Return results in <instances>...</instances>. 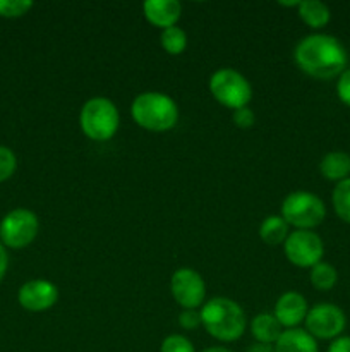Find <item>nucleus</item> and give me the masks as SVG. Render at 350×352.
<instances>
[{
  "label": "nucleus",
  "instance_id": "nucleus-1",
  "mask_svg": "<svg viewBox=\"0 0 350 352\" xmlns=\"http://www.w3.org/2000/svg\"><path fill=\"white\" fill-rule=\"evenodd\" d=\"M295 64L314 79L338 78L347 69V50L338 38L331 34H309L302 38L294 50Z\"/></svg>",
  "mask_w": 350,
  "mask_h": 352
},
{
  "label": "nucleus",
  "instance_id": "nucleus-2",
  "mask_svg": "<svg viewBox=\"0 0 350 352\" xmlns=\"http://www.w3.org/2000/svg\"><path fill=\"white\" fill-rule=\"evenodd\" d=\"M201 325L220 342L239 340L246 332V313L229 298H213L201 308Z\"/></svg>",
  "mask_w": 350,
  "mask_h": 352
},
{
  "label": "nucleus",
  "instance_id": "nucleus-3",
  "mask_svg": "<svg viewBox=\"0 0 350 352\" xmlns=\"http://www.w3.org/2000/svg\"><path fill=\"white\" fill-rule=\"evenodd\" d=\"M134 122L151 133L174 129L178 120V107L168 95L160 91L141 93L130 105Z\"/></svg>",
  "mask_w": 350,
  "mask_h": 352
},
{
  "label": "nucleus",
  "instance_id": "nucleus-4",
  "mask_svg": "<svg viewBox=\"0 0 350 352\" xmlns=\"http://www.w3.org/2000/svg\"><path fill=\"white\" fill-rule=\"evenodd\" d=\"M79 126L89 140L108 141L119 131V110L105 96H95L82 105L79 113Z\"/></svg>",
  "mask_w": 350,
  "mask_h": 352
},
{
  "label": "nucleus",
  "instance_id": "nucleus-5",
  "mask_svg": "<svg viewBox=\"0 0 350 352\" xmlns=\"http://www.w3.org/2000/svg\"><path fill=\"white\" fill-rule=\"evenodd\" d=\"M326 206L319 196L309 191H294L281 203V219L295 230H312L321 226Z\"/></svg>",
  "mask_w": 350,
  "mask_h": 352
},
{
  "label": "nucleus",
  "instance_id": "nucleus-6",
  "mask_svg": "<svg viewBox=\"0 0 350 352\" xmlns=\"http://www.w3.org/2000/svg\"><path fill=\"white\" fill-rule=\"evenodd\" d=\"M209 91L220 105L232 110L247 107L253 98L249 81L239 71L229 67L213 72L209 78Z\"/></svg>",
  "mask_w": 350,
  "mask_h": 352
},
{
  "label": "nucleus",
  "instance_id": "nucleus-7",
  "mask_svg": "<svg viewBox=\"0 0 350 352\" xmlns=\"http://www.w3.org/2000/svg\"><path fill=\"white\" fill-rule=\"evenodd\" d=\"M38 229L40 222L31 210L16 208L7 213L0 222V239L3 246L23 250L36 239Z\"/></svg>",
  "mask_w": 350,
  "mask_h": 352
},
{
  "label": "nucleus",
  "instance_id": "nucleus-8",
  "mask_svg": "<svg viewBox=\"0 0 350 352\" xmlns=\"http://www.w3.org/2000/svg\"><path fill=\"white\" fill-rule=\"evenodd\" d=\"M283 251L287 260L294 267L312 268L321 263L325 256V244L323 239L312 230H294L288 234L283 243Z\"/></svg>",
  "mask_w": 350,
  "mask_h": 352
},
{
  "label": "nucleus",
  "instance_id": "nucleus-9",
  "mask_svg": "<svg viewBox=\"0 0 350 352\" xmlns=\"http://www.w3.org/2000/svg\"><path fill=\"white\" fill-rule=\"evenodd\" d=\"M305 330L314 339L335 340L342 336L347 325V316L342 308L331 302H319L312 306L305 316Z\"/></svg>",
  "mask_w": 350,
  "mask_h": 352
},
{
  "label": "nucleus",
  "instance_id": "nucleus-10",
  "mask_svg": "<svg viewBox=\"0 0 350 352\" xmlns=\"http://www.w3.org/2000/svg\"><path fill=\"white\" fill-rule=\"evenodd\" d=\"M170 292L182 308L196 309L205 302L206 284L192 268H178L170 278Z\"/></svg>",
  "mask_w": 350,
  "mask_h": 352
},
{
  "label": "nucleus",
  "instance_id": "nucleus-11",
  "mask_svg": "<svg viewBox=\"0 0 350 352\" xmlns=\"http://www.w3.org/2000/svg\"><path fill=\"white\" fill-rule=\"evenodd\" d=\"M17 301L27 311H47L58 301V289L55 284L41 280V278L30 280L21 285L19 292H17Z\"/></svg>",
  "mask_w": 350,
  "mask_h": 352
},
{
  "label": "nucleus",
  "instance_id": "nucleus-12",
  "mask_svg": "<svg viewBox=\"0 0 350 352\" xmlns=\"http://www.w3.org/2000/svg\"><path fill=\"white\" fill-rule=\"evenodd\" d=\"M307 301L302 294L299 292L290 291L285 292L278 298L277 305H275V318L280 322L283 329H299L302 322L307 316Z\"/></svg>",
  "mask_w": 350,
  "mask_h": 352
},
{
  "label": "nucleus",
  "instance_id": "nucleus-13",
  "mask_svg": "<svg viewBox=\"0 0 350 352\" xmlns=\"http://www.w3.org/2000/svg\"><path fill=\"white\" fill-rule=\"evenodd\" d=\"M143 14L150 24L167 30V28L177 26L182 6L177 0H148L143 3Z\"/></svg>",
  "mask_w": 350,
  "mask_h": 352
},
{
  "label": "nucleus",
  "instance_id": "nucleus-14",
  "mask_svg": "<svg viewBox=\"0 0 350 352\" xmlns=\"http://www.w3.org/2000/svg\"><path fill=\"white\" fill-rule=\"evenodd\" d=\"M273 347L275 352H319L314 337L302 329L283 330Z\"/></svg>",
  "mask_w": 350,
  "mask_h": 352
},
{
  "label": "nucleus",
  "instance_id": "nucleus-15",
  "mask_svg": "<svg viewBox=\"0 0 350 352\" xmlns=\"http://www.w3.org/2000/svg\"><path fill=\"white\" fill-rule=\"evenodd\" d=\"M250 333L256 339V342L266 344V346H275L280 336L283 333V327L280 325L275 315L271 313H261L254 316L250 322Z\"/></svg>",
  "mask_w": 350,
  "mask_h": 352
},
{
  "label": "nucleus",
  "instance_id": "nucleus-16",
  "mask_svg": "<svg viewBox=\"0 0 350 352\" xmlns=\"http://www.w3.org/2000/svg\"><path fill=\"white\" fill-rule=\"evenodd\" d=\"M319 172L328 181H345L350 175V155L345 151H329L321 158Z\"/></svg>",
  "mask_w": 350,
  "mask_h": 352
},
{
  "label": "nucleus",
  "instance_id": "nucleus-17",
  "mask_svg": "<svg viewBox=\"0 0 350 352\" xmlns=\"http://www.w3.org/2000/svg\"><path fill=\"white\" fill-rule=\"evenodd\" d=\"M297 10L302 23L305 26L312 28V30L325 28L329 23V17H331L329 7L326 3L319 2V0H304V2L299 3Z\"/></svg>",
  "mask_w": 350,
  "mask_h": 352
},
{
  "label": "nucleus",
  "instance_id": "nucleus-18",
  "mask_svg": "<svg viewBox=\"0 0 350 352\" xmlns=\"http://www.w3.org/2000/svg\"><path fill=\"white\" fill-rule=\"evenodd\" d=\"M288 223L281 215H270L259 226V237L268 246H280L288 237Z\"/></svg>",
  "mask_w": 350,
  "mask_h": 352
},
{
  "label": "nucleus",
  "instance_id": "nucleus-19",
  "mask_svg": "<svg viewBox=\"0 0 350 352\" xmlns=\"http://www.w3.org/2000/svg\"><path fill=\"white\" fill-rule=\"evenodd\" d=\"M309 280H311L312 287L318 289V291H331L336 285V282H338V272H336L333 265L321 261V263L314 265L311 268Z\"/></svg>",
  "mask_w": 350,
  "mask_h": 352
},
{
  "label": "nucleus",
  "instance_id": "nucleus-20",
  "mask_svg": "<svg viewBox=\"0 0 350 352\" xmlns=\"http://www.w3.org/2000/svg\"><path fill=\"white\" fill-rule=\"evenodd\" d=\"M331 203L336 217L345 223H350V177L336 182L331 195Z\"/></svg>",
  "mask_w": 350,
  "mask_h": 352
},
{
  "label": "nucleus",
  "instance_id": "nucleus-21",
  "mask_svg": "<svg viewBox=\"0 0 350 352\" xmlns=\"http://www.w3.org/2000/svg\"><path fill=\"white\" fill-rule=\"evenodd\" d=\"M160 43L168 55H180L187 48V34L178 26L167 28L161 31Z\"/></svg>",
  "mask_w": 350,
  "mask_h": 352
},
{
  "label": "nucleus",
  "instance_id": "nucleus-22",
  "mask_svg": "<svg viewBox=\"0 0 350 352\" xmlns=\"http://www.w3.org/2000/svg\"><path fill=\"white\" fill-rule=\"evenodd\" d=\"M33 9L31 0H0V17L14 19V17H23Z\"/></svg>",
  "mask_w": 350,
  "mask_h": 352
},
{
  "label": "nucleus",
  "instance_id": "nucleus-23",
  "mask_svg": "<svg viewBox=\"0 0 350 352\" xmlns=\"http://www.w3.org/2000/svg\"><path fill=\"white\" fill-rule=\"evenodd\" d=\"M160 352H196V351H194V346H192V342L187 339V337L174 333V336H168L167 339L161 342Z\"/></svg>",
  "mask_w": 350,
  "mask_h": 352
},
{
  "label": "nucleus",
  "instance_id": "nucleus-24",
  "mask_svg": "<svg viewBox=\"0 0 350 352\" xmlns=\"http://www.w3.org/2000/svg\"><path fill=\"white\" fill-rule=\"evenodd\" d=\"M16 167L17 160L14 151L7 146H0V182L12 177V174L16 172Z\"/></svg>",
  "mask_w": 350,
  "mask_h": 352
},
{
  "label": "nucleus",
  "instance_id": "nucleus-25",
  "mask_svg": "<svg viewBox=\"0 0 350 352\" xmlns=\"http://www.w3.org/2000/svg\"><path fill=\"white\" fill-rule=\"evenodd\" d=\"M232 120L239 129H250L254 122H256V113L249 107H242V109L233 110Z\"/></svg>",
  "mask_w": 350,
  "mask_h": 352
},
{
  "label": "nucleus",
  "instance_id": "nucleus-26",
  "mask_svg": "<svg viewBox=\"0 0 350 352\" xmlns=\"http://www.w3.org/2000/svg\"><path fill=\"white\" fill-rule=\"evenodd\" d=\"M336 95H338L340 102H342L343 105L350 107V69H345V71L338 76Z\"/></svg>",
  "mask_w": 350,
  "mask_h": 352
},
{
  "label": "nucleus",
  "instance_id": "nucleus-27",
  "mask_svg": "<svg viewBox=\"0 0 350 352\" xmlns=\"http://www.w3.org/2000/svg\"><path fill=\"white\" fill-rule=\"evenodd\" d=\"M178 325L184 330L199 329L201 327V313H198L196 309H184L178 315Z\"/></svg>",
  "mask_w": 350,
  "mask_h": 352
},
{
  "label": "nucleus",
  "instance_id": "nucleus-28",
  "mask_svg": "<svg viewBox=\"0 0 350 352\" xmlns=\"http://www.w3.org/2000/svg\"><path fill=\"white\" fill-rule=\"evenodd\" d=\"M328 352H350V337H338L329 344Z\"/></svg>",
  "mask_w": 350,
  "mask_h": 352
},
{
  "label": "nucleus",
  "instance_id": "nucleus-29",
  "mask_svg": "<svg viewBox=\"0 0 350 352\" xmlns=\"http://www.w3.org/2000/svg\"><path fill=\"white\" fill-rule=\"evenodd\" d=\"M7 267H9V256H7V251L5 248H3V244L0 243V282L5 277Z\"/></svg>",
  "mask_w": 350,
  "mask_h": 352
},
{
  "label": "nucleus",
  "instance_id": "nucleus-30",
  "mask_svg": "<svg viewBox=\"0 0 350 352\" xmlns=\"http://www.w3.org/2000/svg\"><path fill=\"white\" fill-rule=\"evenodd\" d=\"M247 352H275V347L273 346H266V344H253V346L247 349Z\"/></svg>",
  "mask_w": 350,
  "mask_h": 352
},
{
  "label": "nucleus",
  "instance_id": "nucleus-31",
  "mask_svg": "<svg viewBox=\"0 0 350 352\" xmlns=\"http://www.w3.org/2000/svg\"><path fill=\"white\" fill-rule=\"evenodd\" d=\"M202 352H232V351L226 349V347H208V349Z\"/></svg>",
  "mask_w": 350,
  "mask_h": 352
},
{
  "label": "nucleus",
  "instance_id": "nucleus-32",
  "mask_svg": "<svg viewBox=\"0 0 350 352\" xmlns=\"http://www.w3.org/2000/svg\"><path fill=\"white\" fill-rule=\"evenodd\" d=\"M299 0H295V2H280L281 7H299Z\"/></svg>",
  "mask_w": 350,
  "mask_h": 352
}]
</instances>
